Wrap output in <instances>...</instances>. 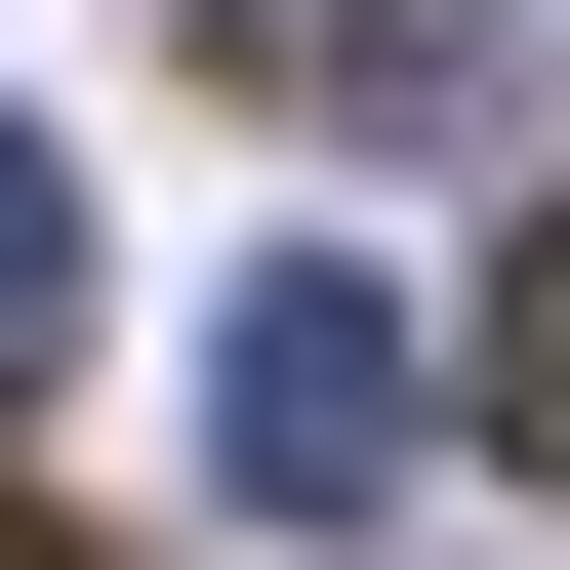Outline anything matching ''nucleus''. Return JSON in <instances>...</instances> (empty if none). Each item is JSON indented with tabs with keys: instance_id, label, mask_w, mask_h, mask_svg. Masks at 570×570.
Instances as JSON below:
<instances>
[{
	"instance_id": "2",
	"label": "nucleus",
	"mask_w": 570,
	"mask_h": 570,
	"mask_svg": "<svg viewBox=\"0 0 570 570\" xmlns=\"http://www.w3.org/2000/svg\"><path fill=\"white\" fill-rule=\"evenodd\" d=\"M245 82H367V122H449L489 41H449V0H245Z\"/></svg>"
},
{
	"instance_id": "1",
	"label": "nucleus",
	"mask_w": 570,
	"mask_h": 570,
	"mask_svg": "<svg viewBox=\"0 0 570 570\" xmlns=\"http://www.w3.org/2000/svg\"><path fill=\"white\" fill-rule=\"evenodd\" d=\"M204 449H245V530H367V489H407V285L285 245L245 326H204Z\"/></svg>"
},
{
	"instance_id": "3",
	"label": "nucleus",
	"mask_w": 570,
	"mask_h": 570,
	"mask_svg": "<svg viewBox=\"0 0 570 570\" xmlns=\"http://www.w3.org/2000/svg\"><path fill=\"white\" fill-rule=\"evenodd\" d=\"M489 449L570 489V204H530V285H489Z\"/></svg>"
},
{
	"instance_id": "4",
	"label": "nucleus",
	"mask_w": 570,
	"mask_h": 570,
	"mask_svg": "<svg viewBox=\"0 0 570 570\" xmlns=\"http://www.w3.org/2000/svg\"><path fill=\"white\" fill-rule=\"evenodd\" d=\"M41 326H82V164H0V407H41Z\"/></svg>"
}]
</instances>
